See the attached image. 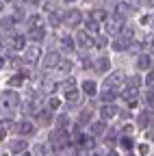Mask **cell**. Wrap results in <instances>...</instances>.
<instances>
[{"mask_svg": "<svg viewBox=\"0 0 154 156\" xmlns=\"http://www.w3.org/2000/svg\"><path fill=\"white\" fill-rule=\"evenodd\" d=\"M74 69H76V61H74V58H72V56H61V61H59V65H56L54 72L67 76V74H72Z\"/></svg>", "mask_w": 154, "mask_h": 156, "instance_id": "obj_16", "label": "cell"}, {"mask_svg": "<svg viewBox=\"0 0 154 156\" xmlns=\"http://www.w3.org/2000/svg\"><path fill=\"white\" fill-rule=\"evenodd\" d=\"M30 150V156H52L54 154V150L50 147V143L44 139V141H35L33 143V147H28Z\"/></svg>", "mask_w": 154, "mask_h": 156, "instance_id": "obj_15", "label": "cell"}, {"mask_svg": "<svg viewBox=\"0 0 154 156\" xmlns=\"http://www.w3.org/2000/svg\"><path fill=\"white\" fill-rule=\"evenodd\" d=\"M26 41L28 44H46V39H48V28L41 24V26H30V28H26Z\"/></svg>", "mask_w": 154, "mask_h": 156, "instance_id": "obj_12", "label": "cell"}, {"mask_svg": "<svg viewBox=\"0 0 154 156\" xmlns=\"http://www.w3.org/2000/svg\"><path fill=\"white\" fill-rule=\"evenodd\" d=\"M132 67H134V72H139V74L152 69V52H148V50L137 52V54H134V63H132Z\"/></svg>", "mask_w": 154, "mask_h": 156, "instance_id": "obj_13", "label": "cell"}, {"mask_svg": "<svg viewBox=\"0 0 154 156\" xmlns=\"http://www.w3.org/2000/svg\"><path fill=\"white\" fill-rule=\"evenodd\" d=\"M98 87H100V80H98V78H93V76H87V78H81V80H78V91L85 98H95Z\"/></svg>", "mask_w": 154, "mask_h": 156, "instance_id": "obj_11", "label": "cell"}, {"mask_svg": "<svg viewBox=\"0 0 154 156\" xmlns=\"http://www.w3.org/2000/svg\"><path fill=\"white\" fill-rule=\"evenodd\" d=\"M13 134H20V136H24V139H35V136L39 134V128L35 126V122L30 119V117H17Z\"/></svg>", "mask_w": 154, "mask_h": 156, "instance_id": "obj_5", "label": "cell"}, {"mask_svg": "<svg viewBox=\"0 0 154 156\" xmlns=\"http://www.w3.org/2000/svg\"><path fill=\"white\" fill-rule=\"evenodd\" d=\"M22 104V93L17 89L2 87L0 89V117H15Z\"/></svg>", "mask_w": 154, "mask_h": 156, "instance_id": "obj_1", "label": "cell"}, {"mask_svg": "<svg viewBox=\"0 0 154 156\" xmlns=\"http://www.w3.org/2000/svg\"><path fill=\"white\" fill-rule=\"evenodd\" d=\"M132 152L137 154V156H150L152 154V143L150 141H139V143H134Z\"/></svg>", "mask_w": 154, "mask_h": 156, "instance_id": "obj_19", "label": "cell"}, {"mask_svg": "<svg viewBox=\"0 0 154 156\" xmlns=\"http://www.w3.org/2000/svg\"><path fill=\"white\" fill-rule=\"evenodd\" d=\"M0 89H2V85H0Z\"/></svg>", "mask_w": 154, "mask_h": 156, "instance_id": "obj_20", "label": "cell"}, {"mask_svg": "<svg viewBox=\"0 0 154 156\" xmlns=\"http://www.w3.org/2000/svg\"><path fill=\"white\" fill-rule=\"evenodd\" d=\"M106 122H102L100 117H93V119L87 124V128H85V132L89 134V136H93V139H100V136L104 134V130H106Z\"/></svg>", "mask_w": 154, "mask_h": 156, "instance_id": "obj_14", "label": "cell"}, {"mask_svg": "<svg viewBox=\"0 0 154 156\" xmlns=\"http://www.w3.org/2000/svg\"><path fill=\"white\" fill-rule=\"evenodd\" d=\"M61 52H59V48H48V50H44V54H41V58H39V67H41V72H54L56 69V65H59V61H61Z\"/></svg>", "mask_w": 154, "mask_h": 156, "instance_id": "obj_6", "label": "cell"}, {"mask_svg": "<svg viewBox=\"0 0 154 156\" xmlns=\"http://www.w3.org/2000/svg\"><path fill=\"white\" fill-rule=\"evenodd\" d=\"M83 20H85V11H83V9L70 7V9L61 11V24H63V28H67V30H76V28H81Z\"/></svg>", "mask_w": 154, "mask_h": 156, "instance_id": "obj_4", "label": "cell"}, {"mask_svg": "<svg viewBox=\"0 0 154 156\" xmlns=\"http://www.w3.org/2000/svg\"><path fill=\"white\" fill-rule=\"evenodd\" d=\"M72 35H74L76 52H91V50H93V37H91V35H87L83 28L72 30Z\"/></svg>", "mask_w": 154, "mask_h": 156, "instance_id": "obj_10", "label": "cell"}, {"mask_svg": "<svg viewBox=\"0 0 154 156\" xmlns=\"http://www.w3.org/2000/svg\"><path fill=\"white\" fill-rule=\"evenodd\" d=\"M81 28L87 33V35H91V37H95L100 30H102V24L98 22V20H91V17H85L83 20V24H81Z\"/></svg>", "mask_w": 154, "mask_h": 156, "instance_id": "obj_17", "label": "cell"}, {"mask_svg": "<svg viewBox=\"0 0 154 156\" xmlns=\"http://www.w3.org/2000/svg\"><path fill=\"white\" fill-rule=\"evenodd\" d=\"M111 69H113V58H111V52H109V50L93 52V67H91V74H95L98 78H102V76H106Z\"/></svg>", "mask_w": 154, "mask_h": 156, "instance_id": "obj_2", "label": "cell"}, {"mask_svg": "<svg viewBox=\"0 0 154 156\" xmlns=\"http://www.w3.org/2000/svg\"><path fill=\"white\" fill-rule=\"evenodd\" d=\"M7 154L9 156H17V154H22L24 150H28L30 145H28V139H24V136H20V134H11V136H7Z\"/></svg>", "mask_w": 154, "mask_h": 156, "instance_id": "obj_9", "label": "cell"}, {"mask_svg": "<svg viewBox=\"0 0 154 156\" xmlns=\"http://www.w3.org/2000/svg\"><path fill=\"white\" fill-rule=\"evenodd\" d=\"M117 113H120V104L117 102H100L98 108H95V115H98L102 122H106V124H113L115 119H117Z\"/></svg>", "mask_w": 154, "mask_h": 156, "instance_id": "obj_7", "label": "cell"}, {"mask_svg": "<svg viewBox=\"0 0 154 156\" xmlns=\"http://www.w3.org/2000/svg\"><path fill=\"white\" fill-rule=\"evenodd\" d=\"M109 41H111V37L106 33H98L93 37V52H102V50H109Z\"/></svg>", "mask_w": 154, "mask_h": 156, "instance_id": "obj_18", "label": "cell"}, {"mask_svg": "<svg viewBox=\"0 0 154 156\" xmlns=\"http://www.w3.org/2000/svg\"><path fill=\"white\" fill-rule=\"evenodd\" d=\"M132 124L137 130H145L152 126V108L148 106H139L137 111L132 113Z\"/></svg>", "mask_w": 154, "mask_h": 156, "instance_id": "obj_8", "label": "cell"}, {"mask_svg": "<svg viewBox=\"0 0 154 156\" xmlns=\"http://www.w3.org/2000/svg\"><path fill=\"white\" fill-rule=\"evenodd\" d=\"M17 54H20L22 63L26 67H37V65H39L41 54H44V46H39V44H26Z\"/></svg>", "mask_w": 154, "mask_h": 156, "instance_id": "obj_3", "label": "cell"}]
</instances>
